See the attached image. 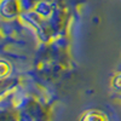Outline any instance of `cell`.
Here are the masks:
<instances>
[{"label": "cell", "instance_id": "obj_1", "mask_svg": "<svg viewBox=\"0 0 121 121\" xmlns=\"http://www.w3.org/2000/svg\"><path fill=\"white\" fill-rule=\"evenodd\" d=\"M18 121H48L50 115L45 105L32 97L21 96L15 100Z\"/></svg>", "mask_w": 121, "mask_h": 121}, {"label": "cell", "instance_id": "obj_2", "mask_svg": "<svg viewBox=\"0 0 121 121\" xmlns=\"http://www.w3.org/2000/svg\"><path fill=\"white\" fill-rule=\"evenodd\" d=\"M1 15L6 19H13L21 16V4L19 0H1Z\"/></svg>", "mask_w": 121, "mask_h": 121}, {"label": "cell", "instance_id": "obj_3", "mask_svg": "<svg viewBox=\"0 0 121 121\" xmlns=\"http://www.w3.org/2000/svg\"><path fill=\"white\" fill-rule=\"evenodd\" d=\"M34 11L44 19H48L53 16V13L56 12V7L55 4L52 1H48V0H41L36 7L34 9Z\"/></svg>", "mask_w": 121, "mask_h": 121}, {"label": "cell", "instance_id": "obj_4", "mask_svg": "<svg viewBox=\"0 0 121 121\" xmlns=\"http://www.w3.org/2000/svg\"><path fill=\"white\" fill-rule=\"evenodd\" d=\"M80 121H109L107 115L99 110H87L80 117Z\"/></svg>", "mask_w": 121, "mask_h": 121}, {"label": "cell", "instance_id": "obj_5", "mask_svg": "<svg viewBox=\"0 0 121 121\" xmlns=\"http://www.w3.org/2000/svg\"><path fill=\"white\" fill-rule=\"evenodd\" d=\"M40 1L41 0H19V4H21L22 11L26 12V11H33Z\"/></svg>", "mask_w": 121, "mask_h": 121}, {"label": "cell", "instance_id": "obj_6", "mask_svg": "<svg viewBox=\"0 0 121 121\" xmlns=\"http://www.w3.org/2000/svg\"><path fill=\"white\" fill-rule=\"evenodd\" d=\"M112 87L115 92L121 93V73L116 74L112 80Z\"/></svg>", "mask_w": 121, "mask_h": 121}]
</instances>
